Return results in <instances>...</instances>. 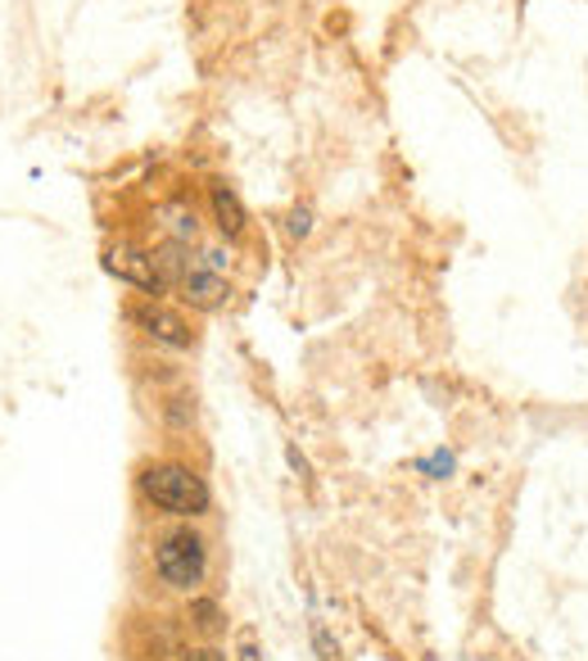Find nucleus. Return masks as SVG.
I'll use <instances>...</instances> for the list:
<instances>
[{"label":"nucleus","mask_w":588,"mask_h":661,"mask_svg":"<svg viewBox=\"0 0 588 661\" xmlns=\"http://www.w3.org/2000/svg\"><path fill=\"white\" fill-rule=\"evenodd\" d=\"M140 494L155 512L177 516V522H190V516H204L213 494L204 485V476L186 462H155L140 471Z\"/></svg>","instance_id":"f257e3e1"},{"label":"nucleus","mask_w":588,"mask_h":661,"mask_svg":"<svg viewBox=\"0 0 588 661\" xmlns=\"http://www.w3.org/2000/svg\"><path fill=\"white\" fill-rule=\"evenodd\" d=\"M155 571L168 589L177 594H195L204 585L209 576V544L200 531H190V526H177L168 531L159 544H155Z\"/></svg>","instance_id":"f03ea898"},{"label":"nucleus","mask_w":588,"mask_h":661,"mask_svg":"<svg viewBox=\"0 0 588 661\" xmlns=\"http://www.w3.org/2000/svg\"><path fill=\"white\" fill-rule=\"evenodd\" d=\"M105 267H109L118 281H127V286L145 291L150 300H159V295L172 286L168 272H164V263H159L150 250H136V245H114V250H105Z\"/></svg>","instance_id":"7ed1b4c3"},{"label":"nucleus","mask_w":588,"mask_h":661,"mask_svg":"<svg viewBox=\"0 0 588 661\" xmlns=\"http://www.w3.org/2000/svg\"><path fill=\"white\" fill-rule=\"evenodd\" d=\"M132 322L150 336L155 345H164V349H190V326H186V317L181 313H172V308H164V304H140V308H132Z\"/></svg>","instance_id":"20e7f679"},{"label":"nucleus","mask_w":588,"mask_h":661,"mask_svg":"<svg viewBox=\"0 0 588 661\" xmlns=\"http://www.w3.org/2000/svg\"><path fill=\"white\" fill-rule=\"evenodd\" d=\"M177 291L190 308H200V313H218L227 300H231V281L213 267H190L181 281H177Z\"/></svg>","instance_id":"39448f33"},{"label":"nucleus","mask_w":588,"mask_h":661,"mask_svg":"<svg viewBox=\"0 0 588 661\" xmlns=\"http://www.w3.org/2000/svg\"><path fill=\"white\" fill-rule=\"evenodd\" d=\"M209 209H213V222L222 231V241H240L250 231V213H244L240 196L231 191L227 181H209Z\"/></svg>","instance_id":"423d86ee"},{"label":"nucleus","mask_w":588,"mask_h":661,"mask_svg":"<svg viewBox=\"0 0 588 661\" xmlns=\"http://www.w3.org/2000/svg\"><path fill=\"white\" fill-rule=\"evenodd\" d=\"M190 626L200 634H218L227 626V617H222V607L213 598H190Z\"/></svg>","instance_id":"0eeeda50"},{"label":"nucleus","mask_w":588,"mask_h":661,"mask_svg":"<svg viewBox=\"0 0 588 661\" xmlns=\"http://www.w3.org/2000/svg\"><path fill=\"white\" fill-rule=\"evenodd\" d=\"M417 471H421V476H430V481H449L453 471H458V458H453L449 449H439V453L421 458V462H417Z\"/></svg>","instance_id":"6e6552de"},{"label":"nucleus","mask_w":588,"mask_h":661,"mask_svg":"<svg viewBox=\"0 0 588 661\" xmlns=\"http://www.w3.org/2000/svg\"><path fill=\"white\" fill-rule=\"evenodd\" d=\"M168 218H172V231H177V241H195V235H200V222H195V209L168 204Z\"/></svg>","instance_id":"1a4fd4ad"},{"label":"nucleus","mask_w":588,"mask_h":661,"mask_svg":"<svg viewBox=\"0 0 588 661\" xmlns=\"http://www.w3.org/2000/svg\"><path fill=\"white\" fill-rule=\"evenodd\" d=\"M285 231L294 235V241H304V235L313 231V209H308V204H294L290 218H285Z\"/></svg>","instance_id":"9d476101"},{"label":"nucleus","mask_w":588,"mask_h":661,"mask_svg":"<svg viewBox=\"0 0 588 661\" xmlns=\"http://www.w3.org/2000/svg\"><path fill=\"white\" fill-rule=\"evenodd\" d=\"M313 648H317V657H322V661H339V643L326 634V626H322V621H313Z\"/></svg>","instance_id":"9b49d317"},{"label":"nucleus","mask_w":588,"mask_h":661,"mask_svg":"<svg viewBox=\"0 0 588 661\" xmlns=\"http://www.w3.org/2000/svg\"><path fill=\"white\" fill-rule=\"evenodd\" d=\"M181 661H227V657H222L218 648H186Z\"/></svg>","instance_id":"f8f14e48"},{"label":"nucleus","mask_w":588,"mask_h":661,"mask_svg":"<svg viewBox=\"0 0 588 661\" xmlns=\"http://www.w3.org/2000/svg\"><path fill=\"white\" fill-rule=\"evenodd\" d=\"M285 462H290L294 471H300V476H308V462H304V453H300V449H285Z\"/></svg>","instance_id":"ddd939ff"},{"label":"nucleus","mask_w":588,"mask_h":661,"mask_svg":"<svg viewBox=\"0 0 588 661\" xmlns=\"http://www.w3.org/2000/svg\"><path fill=\"white\" fill-rule=\"evenodd\" d=\"M240 661H263V652H259L254 643H244V648H240Z\"/></svg>","instance_id":"4468645a"}]
</instances>
